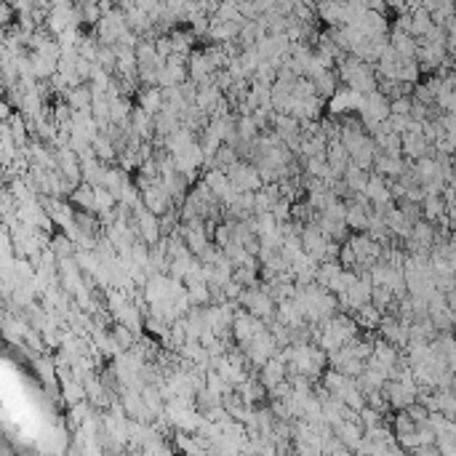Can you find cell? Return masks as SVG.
Instances as JSON below:
<instances>
[{
    "instance_id": "1",
    "label": "cell",
    "mask_w": 456,
    "mask_h": 456,
    "mask_svg": "<svg viewBox=\"0 0 456 456\" xmlns=\"http://www.w3.org/2000/svg\"><path fill=\"white\" fill-rule=\"evenodd\" d=\"M240 307H245L248 312H254L256 317H262L267 323H272L275 320V312H278V302L264 291L262 286H248L243 288V293H240Z\"/></svg>"
},
{
    "instance_id": "2",
    "label": "cell",
    "mask_w": 456,
    "mask_h": 456,
    "mask_svg": "<svg viewBox=\"0 0 456 456\" xmlns=\"http://www.w3.org/2000/svg\"><path fill=\"white\" fill-rule=\"evenodd\" d=\"M227 176H230V182L235 184V190L240 192H256L264 187V179H262V173H259V168L254 166L251 160H243V158L227 171Z\"/></svg>"
},
{
    "instance_id": "3",
    "label": "cell",
    "mask_w": 456,
    "mask_h": 456,
    "mask_svg": "<svg viewBox=\"0 0 456 456\" xmlns=\"http://www.w3.org/2000/svg\"><path fill=\"white\" fill-rule=\"evenodd\" d=\"M264 328H267V320L256 317L254 312H248L245 307H240V310L235 312V320H232V336H235L238 344L251 341V339L259 334V331H264Z\"/></svg>"
},
{
    "instance_id": "4",
    "label": "cell",
    "mask_w": 456,
    "mask_h": 456,
    "mask_svg": "<svg viewBox=\"0 0 456 456\" xmlns=\"http://www.w3.org/2000/svg\"><path fill=\"white\" fill-rule=\"evenodd\" d=\"M134 219H136V227H139V235H142L144 243L155 245V243H160V240H163L160 216L155 214V211H149L144 203L139 206V208H134Z\"/></svg>"
},
{
    "instance_id": "5",
    "label": "cell",
    "mask_w": 456,
    "mask_h": 456,
    "mask_svg": "<svg viewBox=\"0 0 456 456\" xmlns=\"http://www.w3.org/2000/svg\"><path fill=\"white\" fill-rule=\"evenodd\" d=\"M328 240H331V238H328V235L320 230V224H317V221L304 224V230H302V245H304V251L310 254L315 262H323Z\"/></svg>"
},
{
    "instance_id": "6",
    "label": "cell",
    "mask_w": 456,
    "mask_h": 456,
    "mask_svg": "<svg viewBox=\"0 0 456 456\" xmlns=\"http://www.w3.org/2000/svg\"><path fill=\"white\" fill-rule=\"evenodd\" d=\"M315 11H317V19L326 22L328 27H334V24H347L350 0H317Z\"/></svg>"
},
{
    "instance_id": "7",
    "label": "cell",
    "mask_w": 456,
    "mask_h": 456,
    "mask_svg": "<svg viewBox=\"0 0 456 456\" xmlns=\"http://www.w3.org/2000/svg\"><path fill=\"white\" fill-rule=\"evenodd\" d=\"M259 379L264 382V387H267V389H269V387H275V384L286 382V379H288V363L280 358V355L269 358L262 365V368H259Z\"/></svg>"
},
{
    "instance_id": "8",
    "label": "cell",
    "mask_w": 456,
    "mask_h": 456,
    "mask_svg": "<svg viewBox=\"0 0 456 456\" xmlns=\"http://www.w3.org/2000/svg\"><path fill=\"white\" fill-rule=\"evenodd\" d=\"M59 96L70 104L72 110H91V104H94V86L91 83H77V86H72V88H67L64 94Z\"/></svg>"
},
{
    "instance_id": "9",
    "label": "cell",
    "mask_w": 456,
    "mask_h": 456,
    "mask_svg": "<svg viewBox=\"0 0 456 456\" xmlns=\"http://www.w3.org/2000/svg\"><path fill=\"white\" fill-rule=\"evenodd\" d=\"M350 163H352V155L344 147V142L341 139L328 142V166H331V171H334L336 176H344V171H347Z\"/></svg>"
},
{
    "instance_id": "10",
    "label": "cell",
    "mask_w": 456,
    "mask_h": 456,
    "mask_svg": "<svg viewBox=\"0 0 456 456\" xmlns=\"http://www.w3.org/2000/svg\"><path fill=\"white\" fill-rule=\"evenodd\" d=\"M136 104L144 107L149 115H158L163 110V88L160 86H142L136 91Z\"/></svg>"
},
{
    "instance_id": "11",
    "label": "cell",
    "mask_w": 456,
    "mask_h": 456,
    "mask_svg": "<svg viewBox=\"0 0 456 456\" xmlns=\"http://www.w3.org/2000/svg\"><path fill=\"white\" fill-rule=\"evenodd\" d=\"M72 206L77 208V211H88V214H96V190L94 184H88V182H80L70 195Z\"/></svg>"
},
{
    "instance_id": "12",
    "label": "cell",
    "mask_w": 456,
    "mask_h": 456,
    "mask_svg": "<svg viewBox=\"0 0 456 456\" xmlns=\"http://www.w3.org/2000/svg\"><path fill=\"white\" fill-rule=\"evenodd\" d=\"M355 320H358L360 328H365V331H376L379 328V323H382L384 312L374 304V302H368V304H363V307H358L355 312H350Z\"/></svg>"
},
{
    "instance_id": "13",
    "label": "cell",
    "mask_w": 456,
    "mask_h": 456,
    "mask_svg": "<svg viewBox=\"0 0 456 456\" xmlns=\"http://www.w3.org/2000/svg\"><path fill=\"white\" fill-rule=\"evenodd\" d=\"M91 147H94V152L104 160V163H118V147L112 142V136L107 134V131H99L94 139H91Z\"/></svg>"
},
{
    "instance_id": "14",
    "label": "cell",
    "mask_w": 456,
    "mask_h": 456,
    "mask_svg": "<svg viewBox=\"0 0 456 456\" xmlns=\"http://www.w3.org/2000/svg\"><path fill=\"white\" fill-rule=\"evenodd\" d=\"M389 43L395 46L400 59H416V51H419V38L406 35V32H389Z\"/></svg>"
},
{
    "instance_id": "15",
    "label": "cell",
    "mask_w": 456,
    "mask_h": 456,
    "mask_svg": "<svg viewBox=\"0 0 456 456\" xmlns=\"http://www.w3.org/2000/svg\"><path fill=\"white\" fill-rule=\"evenodd\" d=\"M312 86H315V94L317 96L331 99V96L336 94V88H339V75H336V70L317 72V75L312 77Z\"/></svg>"
},
{
    "instance_id": "16",
    "label": "cell",
    "mask_w": 456,
    "mask_h": 456,
    "mask_svg": "<svg viewBox=\"0 0 456 456\" xmlns=\"http://www.w3.org/2000/svg\"><path fill=\"white\" fill-rule=\"evenodd\" d=\"M411 19H413V38H430L432 32H435V19H432V14L427 8H413L411 11Z\"/></svg>"
},
{
    "instance_id": "17",
    "label": "cell",
    "mask_w": 456,
    "mask_h": 456,
    "mask_svg": "<svg viewBox=\"0 0 456 456\" xmlns=\"http://www.w3.org/2000/svg\"><path fill=\"white\" fill-rule=\"evenodd\" d=\"M422 211H424V219H430V221L437 224L443 216L448 214L446 197H443V195H424V200H422Z\"/></svg>"
},
{
    "instance_id": "18",
    "label": "cell",
    "mask_w": 456,
    "mask_h": 456,
    "mask_svg": "<svg viewBox=\"0 0 456 456\" xmlns=\"http://www.w3.org/2000/svg\"><path fill=\"white\" fill-rule=\"evenodd\" d=\"M336 398H341V400L352 408V411H360V408L365 406V392L360 389L358 379H350V382L344 384V389H341Z\"/></svg>"
},
{
    "instance_id": "19",
    "label": "cell",
    "mask_w": 456,
    "mask_h": 456,
    "mask_svg": "<svg viewBox=\"0 0 456 456\" xmlns=\"http://www.w3.org/2000/svg\"><path fill=\"white\" fill-rule=\"evenodd\" d=\"M182 125V115L171 112V110H160L155 115V136H168L171 131H176Z\"/></svg>"
},
{
    "instance_id": "20",
    "label": "cell",
    "mask_w": 456,
    "mask_h": 456,
    "mask_svg": "<svg viewBox=\"0 0 456 456\" xmlns=\"http://www.w3.org/2000/svg\"><path fill=\"white\" fill-rule=\"evenodd\" d=\"M374 139H376V147L387 152V155H403V134H395V131H389V134H371Z\"/></svg>"
},
{
    "instance_id": "21",
    "label": "cell",
    "mask_w": 456,
    "mask_h": 456,
    "mask_svg": "<svg viewBox=\"0 0 456 456\" xmlns=\"http://www.w3.org/2000/svg\"><path fill=\"white\" fill-rule=\"evenodd\" d=\"M437 328H435V323H432V317L427 320H413L411 323V341H435L437 339ZM408 341V344H411Z\"/></svg>"
},
{
    "instance_id": "22",
    "label": "cell",
    "mask_w": 456,
    "mask_h": 456,
    "mask_svg": "<svg viewBox=\"0 0 456 456\" xmlns=\"http://www.w3.org/2000/svg\"><path fill=\"white\" fill-rule=\"evenodd\" d=\"M368 176H371V171L355 166V163H350L347 171H344V182L350 184V190L352 192H365V187H368Z\"/></svg>"
},
{
    "instance_id": "23",
    "label": "cell",
    "mask_w": 456,
    "mask_h": 456,
    "mask_svg": "<svg viewBox=\"0 0 456 456\" xmlns=\"http://www.w3.org/2000/svg\"><path fill=\"white\" fill-rule=\"evenodd\" d=\"M341 272H344V264L339 262V259H336V262H320L317 264V278H315V280H317L320 286L331 288V283H334Z\"/></svg>"
},
{
    "instance_id": "24",
    "label": "cell",
    "mask_w": 456,
    "mask_h": 456,
    "mask_svg": "<svg viewBox=\"0 0 456 456\" xmlns=\"http://www.w3.org/2000/svg\"><path fill=\"white\" fill-rule=\"evenodd\" d=\"M240 160V152L232 147V144H221L219 149H216L214 155V168H221V171H230V168L235 166Z\"/></svg>"
},
{
    "instance_id": "25",
    "label": "cell",
    "mask_w": 456,
    "mask_h": 456,
    "mask_svg": "<svg viewBox=\"0 0 456 456\" xmlns=\"http://www.w3.org/2000/svg\"><path fill=\"white\" fill-rule=\"evenodd\" d=\"M51 248L56 251V256L62 259V256H75L77 254V243L62 230L59 235H51Z\"/></svg>"
},
{
    "instance_id": "26",
    "label": "cell",
    "mask_w": 456,
    "mask_h": 456,
    "mask_svg": "<svg viewBox=\"0 0 456 456\" xmlns=\"http://www.w3.org/2000/svg\"><path fill=\"white\" fill-rule=\"evenodd\" d=\"M395 293H392V288L389 286H374V293H371V302L379 307L382 312H389V307L395 304Z\"/></svg>"
},
{
    "instance_id": "27",
    "label": "cell",
    "mask_w": 456,
    "mask_h": 456,
    "mask_svg": "<svg viewBox=\"0 0 456 456\" xmlns=\"http://www.w3.org/2000/svg\"><path fill=\"white\" fill-rule=\"evenodd\" d=\"M238 134L240 139H245V142H254L262 131H259V125H256V120L254 115H238Z\"/></svg>"
},
{
    "instance_id": "28",
    "label": "cell",
    "mask_w": 456,
    "mask_h": 456,
    "mask_svg": "<svg viewBox=\"0 0 456 456\" xmlns=\"http://www.w3.org/2000/svg\"><path fill=\"white\" fill-rule=\"evenodd\" d=\"M360 424H363V430H371V427H379L384 424V413L382 411H376L374 406H365L360 408Z\"/></svg>"
},
{
    "instance_id": "29",
    "label": "cell",
    "mask_w": 456,
    "mask_h": 456,
    "mask_svg": "<svg viewBox=\"0 0 456 456\" xmlns=\"http://www.w3.org/2000/svg\"><path fill=\"white\" fill-rule=\"evenodd\" d=\"M411 107H413V94L398 96V99L389 101V110H392L395 115H411Z\"/></svg>"
},
{
    "instance_id": "30",
    "label": "cell",
    "mask_w": 456,
    "mask_h": 456,
    "mask_svg": "<svg viewBox=\"0 0 456 456\" xmlns=\"http://www.w3.org/2000/svg\"><path fill=\"white\" fill-rule=\"evenodd\" d=\"M387 123H389V128H392L395 134H406L408 123H411V115H395V112H389Z\"/></svg>"
},
{
    "instance_id": "31",
    "label": "cell",
    "mask_w": 456,
    "mask_h": 456,
    "mask_svg": "<svg viewBox=\"0 0 456 456\" xmlns=\"http://www.w3.org/2000/svg\"><path fill=\"white\" fill-rule=\"evenodd\" d=\"M339 262L344 264L347 269H352V267L358 264V254L352 251V245H350V243H341V256H339Z\"/></svg>"
},
{
    "instance_id": "32",
    "label": "cell",
    "mask_w": 456,
    "mask_h": 456,
    "mask_svg": "<svg viewBox=\"0 0 456 456\" xmlns=\"http://www.w3.org/2000/svg\"><path fill=\"white\" fill-rule=\"evenodd\" d=\"M451 389L456 392V374H454V379H451Z\"/></svg>"
},
{
    "instance_id": "33",
    "label": "cell",
    "mask_w": 456,
    "mask_h": 456,
    "mask_svg": "<svg viewBox=\"0 0 456 456\" xmlns=\"http://www.w3.org/2000/svg\"><path fill=\"white\" fill-rule=\"evenodd\" d=\"M454 11H456V0H454Z\"/></svg>"
}]
</instances>
